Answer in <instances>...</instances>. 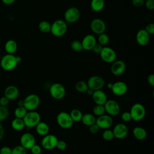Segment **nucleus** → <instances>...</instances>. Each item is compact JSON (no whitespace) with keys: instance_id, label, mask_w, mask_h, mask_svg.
<instances>
[{"instance_id":"1","label":"nucleus","mask_w":154,"mask_h":154,"mask_svg":"<svg viewBox=\"0 0 154 154\" xmlns=\"http://www.w3.org/2000/svg\"><path fill=\"white\" fill-rule=\"evenodd\" d=\"M67 31V25L66 22L61 19H57L51 24V32L55 37L63 36Z\"/></svg>"},{"instance_id":"2","label":"nucleus","mask_w":154,"mask_h":154,"mask_svg":"<svg viewBox=\"0 0 154 154\" xmlns=\"http://www.w3.org/2000/svg\"><path fill=\"white\" fill-rule=\"evenodd\" d=\"M17 64L16 57L14 54H7L1 58L0 61L1 67L6 71H11L14 69Z\"/></svg>"},{"instance_id":"3","label":"nucleus","mask_w":154,"mask_h":154,"mask_svg":"<svg viewBox=\"0 0 154 154\" xmlns=\"http://www.w3.org/2000/svg\"><path fill=\"white\" fill-rule=\"evenodd\" d=\"M25 126L28 128L35 127V126L41 121L40 114L34 111H28L27 113L23 119Z\"/></svg>"},{"instance_id":"4","label":"nucleus","mask_w":154,"mask_h":154,"mask_svg":"<svg viewBox=\"0 0 154 154\" xmlns=\"http://www.w3.org/2000/svg\"><path fill=\"white\" fill-rule=\"evenodd\" d=\"M129 112L132 120L138 122L141 121L145 117L146 111L143 105L140 103H135L131 106Z\"/></svg>"},{"instance_id":"5","label":"nucleus","mask_w":154,"mask_h":154,"mask_svg":"<svg viewBox=\"0 0 154 154\" xmlns=\"http://www.w3.org/2000/svg\"><path fill=\"white\" fill-rule=\"evenodd\" d=\"M57 122L60 127L65 129L72 128L74 123L69 113L66 111H61L58 114L57 116Z\"/></svg>"},{"instance_id":"6","label":"nucleus","mask_w":154,"mask_h":154,"mask_svg":"<svg viewBox=\"0 0 154 154\" xmlns=\"http://www.w3.org/2000/svg\"><path fill=\"white\" fill-rule=\"evenodd\" d=\"M66 88L64 85L60 83H54L49 88V93L52 97L56 100H61L66 95Z\"/></svg>"},{"instance_id":"7","label":"nucleus","mask_w":154,"mask_h":154,"mask_svg":"<svg viewBox=\"0 0 154 154\" xmlns=\"http://www.w3.org/2000/svg\"><path fill=\"white\" fill-rule=\"evenodd\" d=\"M24 107L28 111H34L36 109L40 103V99L36 94H30L28 95L23 100Z\"/></svg>"},{"instance_id":"8","label":"nucleus","mask_w":154,"mask_h":154,"mask_svg":"<svg viewBox=\"0 0 154 154\" xmlns=\"http://www.w3.org/2000/svg\"><path fill=\"white\" fill-rule=\"evenodd\" d=\"M99 54L101 59L106 63H112L116 60V52L112 48L110 47H103Z\"/></svg>"},{"instance_id":"9","label":"nucleus","mask_w":154,"mask_h":154,"mask_svg":"<svg viewBox=\"0 0 154 154\" xmlns=\"http://www.w3.org/2000/svg\"><path fill=\"white\" fill-rule=\"evenodd\" d=\"M105 112L110 116H116L120 114V106L119 103L114 100H107L105 103Z\"/></svg>"},{"instance_id":"10","label":"nucleus","mask_w":154,"mask_h":154,"mask_svg":"<svg viewBox=\"0 0 154 154\" xmlns=\"http://www.w3.org/2000/svg\"><path fill=\"white\" fill-rule=\"evenodd\" d=\"M88 88L93 90H102L105 85L103 78L98 75H93L90 77L87 82Z\"/></svg>"},{"instance_id":"11","label":"nucleus","mask_w":154,"mask_h":154,"mask_svg":"<svg viewBox=\"0 0 154 154\" xmlns=\"http://www.w3.org/2000/svg\"><path fill=\"white\" fill-rule=\"evenodd\" d=\"M64 19L69 23H74L79 20L81 16L79 10L76 7H70L64 13Z\"/></svg>"},{"instance_id":"12","label":"nucleus","mask_w":154,"mask_h":154,"mask_svg":"<svg viewBox=\"0 0 154 154\" xmlns=\"http://www.w3.org/2000/svg\"><path fill=\"white\" fill-rule=\"evenodd\" d=\"M58 140L55 135L48 134L43 136L41 142L42 147L46 150H52L56 147Z\"/></svg>"},{"instance_id":"13","label":"nucleus","mask_w":154,"mask_h":154,"mask_svg":"<svg viewBox=\"0 0 154 154\" xmlns=\"http://www.w3.org/2000/svg\"><path fill=\"white\" fill-rule=\"evenodd\" d=\"M96 123L99 126V129H109L112 125L113 120L111 116L108 114H103L97 117L96 120Z\"/></svg>"},{"instance_id":"14","label":"nucleus","mask_w":154,"mask_h":154,"mask_svg":"<svg viewBox=\"0 0 154 154\" xmlns=\"http://www.w3.org/2000/svg\"><path fill=\"white\" fill-rule=\"evenodd\" d=\"M90 29L94 33L99 35L105 32L106 30V24L102 19L96 18L91 20L90 23Z\"/></svg>"},{"instance_id":"15","label":"nucleus","mask_w":154,"mask_h":154,"mask_svg":"<svg viewBox=\"0 0 154 154\" xmlns=\"http://www.w3.org/2000/svg\"><path fill=\"white\" fill-rule=\"evenodd\" d=\"M114 138L122 140L125 138L128 134V128L127 126L122 123H119L116 125L112 129Z\"/></svg>"},{"instance_id":"16","label":"nucleus","mask_w":154,"mask_h":154,"mask_svg":"<svg viewBox=\"0 0 154 154\" xmlns=\"http://www.w3.org/2000/svg\"><path fill=\"white\" fill-rule=\"evenodd\" d=\"M20 145L28 150L30 149L35 144V139L32 134L26 132L20 137Z\"/></svg>"},{"instance_id":"17","label":"nucleus","mask_w":154,"mask_h":154,"mask_svg":"<svg viewBox=\"0 0 154 154\" xmlns=\"http://www.w3.org/2000/svg\"><path fill=\"white\" fill-rule=\"evenodd\" d=\"M126 64L122 60H115L111 66V72L114 76L122 75L126 70Z\"/></svg>"},{"instance_id":"18","label":"nucleus","mask_w":154,"mask_h":154,"mask_svg":"<svg viewBox=\"0 0 154 154\" xmlns=\"http://www.w3.org/2000/svg\"><path fill=\"white\" fill-rule=\"evenodd\" d=\"M128 89V85L125 82L117 81L113 83L111 90L114 95L117 96H122L126 93Z\"/></svg>"},{"instance_id":"19","label":"nucleus","mask_w":154,"mask_h":154,"mask_svg":"<svg viewBox=\"0 0 154 154\" xmlns=\"http://www.w3.org/2000/svg\"><path fill=\"white\" fill-rule=\"evenodd\" d=\"M136 40L139 45L142 46H146L150 41V35L144 29H141L136 34Z\"/></svg>"},{"instance_id":"20","label":"nucleus","mask_w":154,"mask_h":154,"mask_svg":"<svg viewBox=\"0 0 154 154\" xmlns=\"http://www.w3.org/2000/svg\"><path fill=\"white\" fill-rule=\"evenodd\" d=\"M83 50L90 51L96 43V39L92 34L86 35L81 42Z\"/></svg>"},{"instance_id":"21","label":"nucleus","mask_w":154,"mask_h":154,"mask_svg":"<svg viewBox=\"0 0 154 154\" xmlns=\"http://www.w3.org/2000/svg\"><path fill=\"white\" fill-rule=\"evenodd\" d=\"M91 97L95 104L97 105H104L108 100L106 93L102 90L94 91Z\"/></svg>"},{"instance_id":"22","label":"nucleus","mask_w":154,"mask_h":154,"mask_svg":"<svg viewBox=\"0 0 154 154\" xmlns=\"http://www.w3.org/2000/svg\"><path fill=\"white\" fill-rule=\"evenodd\" d=\"M19 95V90L15 85H8L4 90V96L9 100H13L18 97Z\"/></svg>"},{"instance_id":"23","label":"nucleus","mask_w":154,"mask_h":154,"mask_svg":"<svg viewBox=\"0 0 154 154\" xmlns=\"http://www.w3.org/2000/svg\"><path fill=\"white\" fill-rule=\"evenodd\" d=\"M35 131L38 135L43 137L49 134V126L46 122L40 121L35 126Z\"/></svg>"},{"instance_id":"24","label":"nucleus","mask_w":154,"mask_h":154,"mask_svg":"<svg viewBox=\"0 0 154 154\" xmlns=\"http://www.w3.org/2000/svg\"><path fill=\"white\" fill-rule=\"evenodd\" d=\"M134 137L138 140H143L147 137L146 131L142 127L136 126L132 130Z\"/></svg>"},{"instance_id":"25","label":"nucleus","mask_w":154,"mask_h":154,"mask_svg":"<svg viewBox=\"0 0 154 154\" xmlns=\"http://www.w3.org/2000/svg\"><path fill=\"white\" fill-rule=\"evenodd\" d=\"M5 52L9 54H14L17 49V44L14 40H7L4 45Z\"/></svg>"},{"instance_id":"26","label":"nucleus","mask_w":154,"mask_h":154,"mask_svg":"<svg viewBox=\"0 0 154 154\" xmlns=\"http://www.w3.org/2000/svg\"><path fill=\"white\" fill-rule=\"evenodd\" d=\"M96 118L95 117L94 115L90 113H86L82 115L81 121L84 125L90 126V125L96 123Z\"/></svg>"},{"instance_id":"27","label":"nucleus","mask_w":154,"mask_h":154,"mask_svg":"<svg viewBox=\"0 0 154 154\" xmlns=\"http://www.w3.org/2000/svg\"><path fill=\"white\" fill-rule=\"evenodd\" d=\"M90 6L93 11L99 12L104 8L105 1L104 0H91Z\"/></svg>"},{"instance_id":"28","label":"nucleus","mask_w":154,"mask_h":154,"mask_svg":"<svg viewBox=\"0 0 154 154\" xmlns=\"http://www.w3.org/2000/svg\"><path fill=\"white\" fill-rule=\"evenodd\" d=\"M12 128L17 131H22L24 129L25 127L24 122L22 119H19V118H15L14 119L11 123Z\"/></svg>"},{"instance_id":"29","label":"nucleus","mask_w":154,"mask_h":154,"mask_svg":"<svg viewBox=\"0 0 154 154\" xmlns=\"http://www.w3.org/2000/svg\"><path fill=\"white\" fill-rule=\"evenodd\" d=\"M70 117L72 118L73 122H81L82 117V112L78 109L75 108L73 109L69 113Z\"/></svg>"},{"instance_id":"30","label":"nucleus","mask_w":154,"mask_h":154,"mask_svg":"<svg viewBox=\"0 0 154 154\" xmlns=\"http://www.w3.org/2000/svg\"><path fill=\"white\" fill-rule=\"evenodd\" d=\"M75 88L79 93H85L88 88V86L85 81H79L75 84Z\"/></svg>"},{"instance_id":"31","label":"nucleus","mask_w":154,"mask_h":154,"mask_svg":"<svg viewBox=\"0 0 154 154\" xmlns=\"http://www.w3.org/2000/svg\"><path fill=\"white\" fill-rule=\"evenodd\" d=\"M51 24L46 20L41 21L38 24L39 30L43 33H48L51 31Z\"/></svg>"},{"instance_id":"32","label":"nucleus","mask_w":154,"mask_h":154,"mask_svg":"<svg viewBox=\"0 0 154 154\" xmlns=\"http://www.w3.org/2000/svg\"><path fill=\"white\" fill-rule=\"evenodd\" d=\"M28 110L24 106H18L15 109L14 111V114L16 118L23 119L26 114L27 113Z\"/></svg>"},{"instance_id":"33","label":"nucleus","mask_w":154,"mask_h":154,"mask_svg":"<svg viewBox=\"0 0 154 154\" xmlns=\"http://www.w3.org/2000/svg\"><path fill=\"white\" fill-rule=\"evenodd\" d=\"M93 112L94 115L96 116H97V117L104 114L105 113L104 105L96 104V105L94 106V108L93 109Z\"/></svg>"},{"instance_id":"34","label":"nucleus","mask_w":154,"mask_h":154,"mask_svg":"<svg viewBox=\"0 0 154 154\" xmlns=\"http://www.w3.org/2000/svg\"><path fill=\"white\" fill-rule=\"evenodd\" d=\"M9 115V110L7 106L0 105V122L7 119Z\"/></svg>"},{"instance_id":"35","label":"nucleus","mask_w":154,"mask_h":154,"mask_svg":"<svg viewBox=\"0 0 154 154\" xmlns=\"http://www.w3.org/2000/svg\"><path fill=\"white\" fill-rule=\"evenodd\" d=\"M70 47L75 52H80L83 50L81 42L79 40H73L70 43Z\"/></svg>"},{"instance_id":"36","label":"nucleus","mask_w":154,"mask_h":154,"mask_svg":"<svg viewBox=\"0 0 154 154\" xmlns=\"http://www.w3.org/2000/svg\"><path fill=\"white\" fill-rule=\"evenodd\" d=\"M109 41V36L105 32L102 33L99 35L98 37V42L99 44H100L102 46L106 45Z\"/></svg>"},{"instance_id":"37","label":"nucleus","mask_w":154,"mask_h":154,"mask_svg":"<svg viewBox=\"0 0 154 154\" xmlns=\"http://www.w3.org/2000/svg\"><path fill=\"white\" fill-rule=\"evenodd\" d=\"M102 138L106 141L112 140L114 138L112 130H111L109 129H104V131L102 133Z\"/></svg>"},{"instance_id":"38","label":"nucleus","mask_w":154,"mask_h":154,"mask_svg":"<svg viewBox=\"0 0 154 154\" xmlns=\"http://www.w3.org/2000/svg\"><path fill=\"white\" fill-rule=\"evenodd\" d=\"M26 150L21 145H18L11 149V154H27Z\"/></svg>"},{"instance_id":"39","label":"nucleus","mask_w":154,"mask_h":154,"mask_svg":"<svg viewBox=\"0 0 154 154\" xmlns=\"http://www.w3.org/2000/svg\"><path fill=\"white\" fill-rule=\"evenodd\" d=\"M121 118H122V120L124 122H129L130 120H132L131 116V114H130L129 111L123 112L121 115Z\"/></svg>"},{"instance_id":"40","label":"nucleus","mask_w":154,"mask_h":154,"mask_svg":"<svg viewBox=\"0 0 154 154\" xmlns=\"http://www.w3.org/2000/svg\"><path fill=\"white\" fill-rule=\"evenodd\" d=\"M31 152L32 154H41L42 149L40 146L35 144L31 149Z\"/></svg>"},{"instance_id":"41","label":"nucleus","mask_w":154,"mask_h":154,"mask_svg":"<svg viewBox=\"0 0 154 154\" xmlns=\"http://www.w3.org/2000/svg\"><path fill=\"white\" fill-rule=\"evenodd\" d=\"M56 148H57L60 150H64L67 148V144L63 140H58Z\"/></svg>"},{"instance_id":"42","label":"nucleus","mask_w":154,"mask_h":154,"mask_svg":"<svg viewBox=\"0 0 154 154\" xmlns=\"http://www.w3.org/2000/svg\"><path fill=\"white\" fill-rule=\"evenodd\" d=\"M89 127V132L91 133V134H97L98 132H99V126L96 125V123H94V124H93V125H90V126H88Z\"/></svg>"},{"instance_id":"43","label":"nucleus","mask_w":154,"mask_h":154,"mask_svg":"<svg viewBox=\"0 0 154 154\" xmlns=\"http://www.w3.org/2000/svg\"><path fill=\"white\" fill-rule=\"evenodd\" d=\"M144 29L149 35H153L154 34V24L153 23L147 24Z\"/></svg>"},{"instance_id":"44","label":"nucleus","mask_w":154,"mask_h":154,"mask_svg":"<svg viewBox=\"0 0 154 154\" xmlns=\"http://www.w3.org/2000/svg\"><path fill=\"white\" fill-rule=\"evenodd\" d=\"M146 8L149 10L154 9V0H146L144 1V4Z\"/></svg>"},{"instance_id":"45","label":"nucleus","mask_w":154,"mask_h":154,"mask_svg":"<svg viewBox=\"0 0 154 154\" xmlns=\"http://www.w3.org/2000/svg\"><path fill=\"white\" fill-rule=\"evenodd\" d=\"M103 48V46L99 44V43H96L95 45L93 46V49H91L93 51V52L95 54H99L100 52H101L102 49Z\"/></svg>"},{"instance_id":"46","label":"nucleus","mask_w":154,"mask_h":154,"mask_svg":"<svg viewBox=\"0 0 154 154\" xmlns=\"http://www.w3.org/2000/svg\"><path fill=\"white\" fill-rule=\"evenodd\" d=\"M0 154H11V149L8 146H4L0 149Z\"/></svg>"},{"instance_id":"47","label":"nucleus","mask_w":154,"mask_h":154,"mask_svg":"<svg viewBox=\"0 0 154 154\" xmlns=\"http://www.w3.org/2000/svg\"><path fill=\"white\" fill-rule=\"evenodd\" d=\"M132 4L135 7H141L144 5V0H132Z\"/></svg>"},{"instance_id":"48","label":"nucleus","mask_w":154,"mask_h":154,"mask_svg":"<svg viewBox=\"0 0 154 154\" xmlns=\"http://www.w3.org/2000/svg\"><path fill=\"white\" fill-rule=\"evenodd\" d=\"M9 101L10 100L5 96H4L0 98V105L7 106L9 103Z\"/></svg>"},{"instance_id":"49","label":"nucleus","mask_w":154,"mask_h":154,"mask_svg":"<svg viewBox=\"0 0 154 154\" xmlns=\"http://www.w3.org/2000/svg\"><path fill=\"white\" fill-rule=\"evenodd\" d=\"M147 82L152 87L154 86V75L153 73L150 74L147 77Z\"/></svg>"},{"instance_id":"50","label":"nucleus","mask_w":154,"mask_h":154,"mask_svg":"<svg viewBox=\"0 0 154 154\" xmlns=\"http://www.w3.org/2000/svg\"><path fill=\"white\" fill-rule=\"evenodd\" d=\"M5 134V131L4 128L2 126V125L0 123V141L3 139Z\"/></svg>"},{"instance_id":"51","label":"nucleus","mask_w":154,"mask_h":154,"mask_svg":"<svg viewBox=\"0 0 154 154\" xmlns=\"http://www.w3.org/2000/svg\"><path fill=\"white\" fill-rule=\"evenodd\" d=\"M16 0H1V1L5 5H10L14 2Z\"/></svg>"},{"instance_id":"52","label":"nucleus","mask_w":154,"mask_h":154,"mask_svg":"<svg viewBox=\"0 0 154 154\" xmlns=\"http://www.w3.org/2000/svg\"><path fill=\"white\" fill-rule=\"evenodd\" d=\"M93 92H94V90H93L92 89H90V88H88V90L86 91L85 93H87V94L88 95H89V96H92Z\"/></svg>"},{"instance_id":"53","label":"nucleus","mask_w":154,"mask_h":154,"mask_svg":"<svg viewBox=\"0 0 154 154\" xmlns=\"http://www.w3.org/2000/svg\"><path fill=\"white\" fill-rule=\"evenodd\" d=\"M17 106H24V101H23V100H19L18 103H17Z\"/></svg>"},{"instance_id":"54","label":"nucleus","mask_w":154,"mask_h":154,"mask_svg":"<svg viewBox=\"0 0 154 154\" xmlns=\"http://www.w3.org/2000/svg\"><path fill=\"white\" fill-rule=\"evenodd\" d=\"M16 60H17V63H20L21 61H22V58L20 57V56H16Z\"/></svg>"},{"instance_id":"55","label":"nucleus","mask_w":154,"mask_h":154,"mask_svg":"<svg viewBox=\"0 0 154 154\" xmlns=\"http://www.w3.org/2000/svg\"><path fill=\"white\" fill-rule=\"evenodd\" d=\"M112 84H113V83H111V82H109V83H108L107 84V88H108V89H109V90H111V88H112Z\"/></svg>"},{"instance_id":"56","label":"nucleus","mask_w":154,"mask_h":154,"mask_svg":"<svg viewBox=\"0 0 154 154\" xmlns=\"http://www.w3.org/2000/svg\"><path fill=\"white\" fill-rule=\"evenodd\" d=\"M1 58H2V57H1V54H0V61H1Z\"/></svg>"},{"instance_id":"57","label":"nucleus","mask_w":154,"mask_h":154,"mask_svg":"<svg viewBox=\"0 0 154 154\" xmlns=\"http://www.w3.org/2000/svg\"><path fill=\"white\" fill-rule=\"evenodd\" d=\"M144 1H146V0H144Z\"/></svg>"}]
</instances>
